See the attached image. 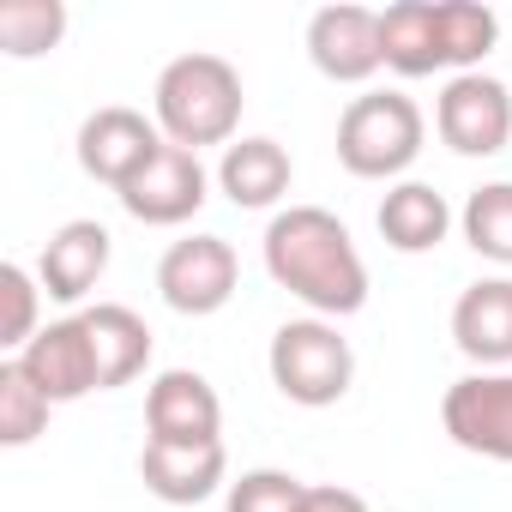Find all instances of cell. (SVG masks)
<instances>
[{
    "label": "cell",
    "instance_id": "24",
    "mask_svg": "<svg viewBox=\"0 0 512 512\" xmlns=\"http://www.w3.org/2000/svg\"><path fill=\"white\" fill-rule=\"evenodd\" d=\"M302 500H308V482L266 464V470H247L241 482H229L223 512H302Z\"/></svg>",
    "mask_w": 512,
    "mask_h": 512
},
{
    "label": "cell",
    "instance_id": "20",
    "mask_svg": "<svg viewBox=\"0 0 512 512\" xmlns=\"http://www.w3.org/2000/svg\"><path fill=\"white\" fill-rule=\"evenodd\" d=\"M458 229H464V241L482 253V260L512 266V181L476 187L464 199V211H458Z\"/></svg>",
    "mask_w": 512,
    "mask_h": 512
},
{
    "label": "cell",
    "instance_id": "23",
    "mask_svg": "<svg viewBox=\"0 0 512 512\" xmlns=\"http://www.w3.org/2000/svg\"><path fill=\"white\" fill-rule=\"evenodd\" d=\"M37 296H43V284L19 266V260H7L0 266V350H25L43 326H37Z\"/></svg>",
    "mask_w": 512,
    "mask_h": 512
},
{
    "label": "cell",
    "instance_id": "12",
    "mask_svg": "<svg viewBox=\"0 0 512 512\" xmlns=\"http://www.w3.org/2000/svg\"><path fill=\"white\" fill-rule=\"evenodd\" d=\"M13 362L31 374V386H37L49 404H73V398H85V392H103V386H97L91 332H85L79 314H73V320H49Z\"/></svg>",
    "mask_w": 512,
    "mask_h": 512
},
{
    "label": "cell",
    "instance_id": "18",
    "mask_svg": "<svg viewBox=\"0 0 512 512\" xmlns=\"http://www.w3.org/2000/svg\"><path fill=\"white\" fill-rule=\"evenodd\" d=\"M374 223H380L392 253H434L446 241V229H452V205L428 181H398V187H386Z\"/></svg>",
    "mask_w": 512,
    "mask_h": 512
},
{
    "label": "cell",
    "instance_id": "21",
    "mask_svg": "<svg viewBox=\"0 0 512 512\" xmlns=\"http://www.w3.org/2000/svg\"><path fill=\"white\" fill-rule=\"evenodd\" d=\"M67 37V7L61 0H7L0 7V49L13 61H37Z\"/></svg>",
    "mask_w": 512,
    "mask_h": 512
},
{
    "label": "cell",
    "instance_id": "3",
    "mask_svg": "<svg viewBox=\"0 0 512 512\" xmlns=\"http://www.w3.org/2000/svg\"><path fill=\"white\" fill-rule=\"evenodd\" d=\"M422 139H428V115L404 91L350 97V109L338 115V163L356 181H398L422 157Z\"/></svg>",
    "mask_w": 512,
    "mask_h": 512
},
{
    "label": "cell",
    "instance_id": "5",
    "mask_svg": "<svg viewBox=\"0 0 512 512\" xmlns=\"http://www.w3.org/2000/svg\"><path fill=\"white\" fill-rule=\"evenodd\" d=\"M235 284H241V260L223 235H181L157 260V296L187 320H205V314L229 308Z\"/></svg>",
    "mask_w": 512,
    "mask_h": 512
},
{
    "label": "cell",
    "instance_id": "7",
    "mask_svg": "<svg viewBox=\"0 0 512 512\" xmlns=\"http://www.w3.org/2000/svg\"><path fill=\"white\" fill-rule=\"evenodd\" d=\"M434 133L458 157H494L512 139V91L488 73H458L440 85L434 103Z\"/></svg>",
    "mask_w": 512,
    "mask_h": 512
},
{
    "label": "cell",
    "instance_id": "4",
    "mask_svg": "<svg viewBox=\"0 0 512 512\" xmlns=\"http://www.w3.org/2000/svg\"><path fill=\"white\" fill-rule=\"evenodd\" d=\"M266 368H272V386L302 404V410H326L350 392L356 380V350L350 338L338 332V320H284L272 332V350H266Z\"/></svg>",
    "mask_w": 512,
    "mask_h": 512
},
{
    "label": "cell",
    "instance_id": "13",
    "mask_svg": "<svg viewBox=\"0 0 512 512\" xmlns=\"http://www.w3.org/2000/svg\"><path fill=\"white\" fill-rule=\"evenodd\" d=\"M109 253H115L109 229L97 217H73V223H61L43 241V253H37V284L55 302H85L103 284V272H109Z\"/></svg>",
    "mask_w": 512,
    "mask_h": 512
},
{
    "label": "cell",
    "instance_id": "17",
    "mask_svg": "<svg viewBox=\"0 0 512 512\" xmlns=\"http://www.w3.org/2000/svg\"><path fill=\"white\" fill-rule=\"evenodd\" d=\"M85 332H91V356H97V386L115 392V386H133L145 368H151V326L127 308V302H97L79 314Z\"/></svg>",
    "mask_w": 512,
    "mask_h": 512
},
{
    "label": "cell",
    "instance_id": "2",
    "mask_svg": "<svg viewBox=\"0 0 512 512\" xmlns=\"http://www.w3.org/2000/svg\"><path fill=\"white\" fill-rule=\"evenodd\" d=\"M241 73L223 61V55H175L163 73H157V91H151V121L163 127L169 145L181 151H205V145H235V127H241Z\"/></svg>",
    "mask_w": 512,
    "mask_h": 512
},
{
    "label": "cell",
    "instance_id": "25",
    "mask_svg": "<svg viewBox=\"0 0 512 512\" xmlns=\"http://www.w3.org/2000/svg\"><path fill=\"white\" fill-rule=\"evenodd\" d=\"M302 512H368V500H362L356 488H338V482H320V488H308V500H302Z\"/></svg>",
    "mask_w": 512,
    "mask_h": 512
},
{
    "label": "cell",
    "instance_id": "14",
    "mask_svg": "<svg viewBox=\"0 0 512 512\" xmlns=\"http://www.w3.org/2000/svg\"><path fill=\"white\" fill-rule=\"evenodd\" d=\"M452 344L482 368H512V278H476L452 302Z\"/></svg>",
    "mask_w": 512,
    "mask_h": 512
},
{
    "label": "cell",
    "instance_id": "10",
    "mask_svg": "<svg viewBox=\"0 0 512 512\" xmlns=\"http://www.w3.org/2000/svg\"><path fill=\"white\" fill-rule=\"evenodd\" d=\"M145 440L151 446H217L223 440V398L193 368H163L145 392Z\"/></svg>",
    "mask_w": 512,
    "mask_h": 512
},
{
    "label": "cell",
    "instance_id": "15",
    "mask_svg": "<svg viewBox=\"0 0 512 512\" xmlns=\"http://www.w3.org/2000/svg\"><path fill=\"white\" fill-rule=\"evenodd\" d=\"M296 181V163L278 139L253 133V139H235L223 145V163H217V187L235 211H272Z\"/></svg>",
    "mask_w": 512,
    "mask_h": 512
},
{
    "label": "cell",
    "instance_id": "22",
    "mask_svg": "<svg viewBox=\"0 0 512 512\" xmlns=\"http://www.w3.org/2000/svg\"><path fill=\"white\" fill-rule=\"evenodd\" d=\"M49 398L31 386V374L7 356L0 362V446H31L43 428H49Z\"/></svg>",
    "mask_w": 512,
    "mask_h": 512
},
{
    "label": "cell",
    "instance_id": "6",
    "mask_svg": "<svg viewBox=\"0 0 512 512\" xmlns=\"http://www.w3.org/2000/svg\"><path fill=\"white\" fill-rule=\"evenodd\" d=\"M440 428L452 446L488 464H512V374H464L440 398Z\"/></svg>",
    "mask_w": 512,
    "mask_h": 512
},
{
    "label": "cell",
    "instance_id": "9",
    "mask_svg": "<svg viewBox=\"0 0 512 512\" xmlns=\"http://www.w3.org/2000/svg\"><path fill=\"white\" fill-rule=\"evenodd\" d=\"M121 211L133 217V223H151V229H175V223H187L205 199H211V175H205V163H199V151H181V145H163L121 193Z\"/></svg>",
    "mask_w": 512,
    "mask_h": 512
},
{
    "label": "cell",
    "instance_id": "19",
    "mask_svg": "<svg viewBox=\"0 0 512 512\" xmlns=\"http://www.w3.org/2000/svg\"><path fill=\"white\" fill-rule=\"evenodd\" d=\"M380 55L398 79H428L440 73V43H434V0H398L380 13Z\"/></svg>",
    "mask_w": 512,
    "mask_h": 512
},
{
    "label": "cell",
    "instance_id": "8",
    "mask_svg": "<svg viewBox=\"0 0 512 512\" xmlns=\"http://www.w3.org/2000/svg\"><path fill=\"white\" fill-rule=\"evenodd\" d=\"M169 139H163V127L151 121V115H139V109H127V103H109V109H91L85 121H79V169L91 175V181H103V187H127L157 151H163Z\"/></svg>",
    "mask_w": 512,
    "mask_h": 512
},
{
    "label": "cell",
    "instance_id": "1",
    "mask_svg": "<svg viewBox=\"0 0 512 512\" xmlns=\"http://www.w3.org/2000/svg\"><path fill=\"white\" fill-rule=\"evenodd\" d=\"M266 272L278 290H290L320 320H350L368 302V260L344 217L326 205H284L266 223Z\"/></svg>",
    "mask_w": 512,
    "mask_h": 512
},
{
    "label": "cell",
    "instance_id": "16",
    "mask_svg": "<svg viewBox=\"0 0 512 512\" xmlns=\"http://www.w3.org/2000/svg\"><path fill=\"white\" fill-rule=\"evenodd\" d=\"M139 476H145V488H151L163 506H199V500H211V494L223 488L229 452H223V440H217V446H151V440H145Z\"/></svg>",
    "mask_w": 512,
    "mask_h": 512
},
{
    "label": "cell",
    "instance_id": "11",
    "mask_svg": "<svg viewBox=\"0 0 512 512\" xmlns=\"http://www.w3.org/2000/svg\"><path fill=\"white\" fill-rule=\"evenodd\" d=\"M308 61L332 85H368L386 55H380V13L374 7H320L308 19Z\"/></svg>",
    "mask_w": 512,
    "mask_h": 512
}]
</instances>
